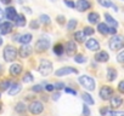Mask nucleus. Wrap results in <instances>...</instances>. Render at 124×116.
Listing matches in <instances>:
<instances>
[{"label":"nucleus","mask_w":124,"mask_h":116,"mask_svg":"<svg viewBox=\"0 0 124 116\" xmlns=\"http://www.w3.org/2000/svg\"><path fill=\"white\" fill-rule=\"evenodd\" d=\"M38 70H39V73L43 76H47V75H50L52 73V63L50 61H47V59H41Z\"/></svg>","instance_id":"nucleus-2"},{"label":"nucleus","mask_w":124,"mask_h":116,"mask_svg":"<svg viewBox=\"0 0 124 116\" xmlns=\"http://www.w3.org/2000/svg\"><path fill=\"white\" fill-rule=\"evenodd\" d=\"M50 47V40L49 39H39L38 41H37V44H35V50H37V52H39V53H41V52H45L47 48Z\"/></svg>","instance_id":"nucleus-5"},{"label":"nucleus","mask_w":124,"mask_h":116,"mask_svg":"<svg viewBox=\"0 0 124 116\" xmlns=\"http://www.w3.org/2000/svg\"><path fill=\"white\" fill-rule=\"evenodd\" d=\"M97 3H99L101 6H103V7H109V6H112V3L109 1V0H97Z\"/></svg>","instance_id":"nucleus-34"},{"label":"nucleus","mask_w":124,"mask_h":116,"mask_svg":"<svg viewBox=\"0 0 124 116\" xmlns=\"http://www.w3.org/2000/svg\"><path fill=\"white\" fill-rule=\"evenodd\" d=\"M97 30L102 35H107L108 34V26H107V23H97Z\"/></svg>","instance_id":"nucleus-23"},{"label":"nucleus","mask_w":124,"mask_h":116,"mask_svg":"<svg viewBox=\"0 0 124 116\" xmlns=\"http://www.w3.org/2000/svg\"><path fill=\"white\" fill-rule=\"evenodd\" d=\"M50 1H52V3H54V1H56V0H50Z\"/></svg>","instance_id":"nucleus-54"},{"label":"nucleus","mask_w":124,"mask_h":116,"mask_svg":"<svg viewBox=\"0 0 124 116\" xmlns=\"http://www.w3.org/2000/svg\"><path fill=\"white\" fill-rule=\"evenodd\" d=\"M33 75L31 74V73H26L24 74V77H23V82H26V84H29V82H33Z\"/></svg>","instance_id":"nucleus-33"},{"label":"nucleus","mask_w":124,"mask_h":116,"mask_svg":"<svg viewBox=\"0 0 124 116\" xmlns=\"http://www.w3.org/2000/svg\"><path fill=\"white\" fill-rule=\"evenodd\" d=\"M65 92L66 93H70V94H73V96H77V91L76 90H72V88H68V87H65Z\"/></svg>","instance_id":"nucleus-40"},{"label":"nucleus","mask_w":124,"mask_h":116,"mask_svg":"<svg viewBox=\"0 0 124 116\" xmlns=\"http://www.w3.org/2000/svg\"><path fill=\"white\" fill-rule=\"evenodd\" d=\"M39 19H40V22H41V23H44V24H50V23H51V19H50V17H49L47 15H45V13L40 15Z\"/></svg>","instance_id":"nucleus-30"},{"label":"nucleus","mask_w":124,"mask_h":116,"mask_svg":"<svg viewBox=\"0 0 124 116\" xmlns=\"http://www.w3.org/2000/svg\"><path fill=\"white\" fill-rule=\"evenodd\" d=\"M85 45H86V48L90 51H99L100 50V44L96 39H89Z\"/></svg>","instance_id":"nucleus-13"},{"label":"nucleus","mask_w":124,"mask_h":116,"mask_svg":"<svg viewBox=\"0 0 124 116\" xmlns=\"http://www.w3.org/2000/svg\"><path fill=\"white\" fill-rule=\"evenodd\" d=\"M28 109H29V111H31L33 115H39V114L43 112V110H44V105H43L40 102L34 100V102H32V103L29 104Z\"/></svg>","instance_id":"nucleus-6"},{"label":"nucleus","mask_w":124,"mask_h":116,"mask_svg":"<svg viewBox=\"0 0 124 116\" xmlns=\"http://www.w3.org/2000/svg\"><path fill=\"white\" fill-rule=\"evenodd\" d=\"M94 32H95V30H94L91 27H84V28H83V33H84L85 35H93Z\"/></svg>","instance_id":"nucleus-35"},{"label":"nucleus","mask_w":124,"mask_h":116,"mask_svg":"<svg viewBox=\"0 0 124 116\" xmlns=\"http://www.w3.org/2000/svg\"><path fill=\"white\" fill-rule=\"evenodd\" d=\"M20 36H21L20 34H16V35H14V40H15V41H18V39H20Z\"/></svg>","instance_id":"nucleus-50"},{"label":"nucleus","mask_w":124,"mask_h":116,"mask_svg":"<svg viewBox=\"0 0 124 116\" xmlns=\"http://www.w3.org/2000/svg\"><path fill=\"white\" fill-rule=\"evenodd\" d=\"M0 1H1L3 4H5V5H9V4L12 1V0H0Z\"/></svg>","instance_id":"nucleus-49"},{"label":"nucleus","mask_w":124,"mask_h":116,"mask_svg":"<svg viewBox=\"0 0 124 116\" xmlns=\"http://www.w3.org/2000/svg\"><path fill=\"white\" fill-rule=\"evenodd\" d=\"M21 90H22V86H21V84H11L10 85V87H9V94L10 96H16V94H18L20 92H21Z\"/></svg>","instance_id":"nucleus-16"},{"label":"nucleus","mask_w":124,"mask_h":116,"mask_svg":"<svg viewBox=\"0 0 124 116\" xmlns=\"http://www.w3.org/2000/svg\"><path fill=\"white\" fill-rule=\"evenodd\" d=\"M83 115H84V116H89V115H90V110H89V108L86 106V104H84V106H83Z\"/></svg>","instance_id":"nucleus-41"},{"label":"nucleus","mask_w":124,"mask_h":116,"mask_svg":"<svg viewBox=\"0 0 124 116\" xmlns=\"http://www.w3.org/2000/svg\"><path fill=\"white\" fill-rule=\"evenodd\" d=\"M108 45H109V48H111V50L118 51V50H122V48H123V46H124V40H123V38H122L120 35H116V34H114L113 38L109 40Z\"/></svg>","instance_id":"nucleus-3"},{"label":"nucleus","mask_w":124,"mask_h":116,"mask_svg":"<svg viewBox=\"0 0 124 116\" xmlns=\"http://www.w3.org/2000/svg\"><path fill=\"white\" fill-rule=\"evenodd\" d=\"M83 100L85 102V104H89V105H93L95 102H94V99H93V97L89 94V93H83Z\"/></svg>","instance_id":"nucleus-26"},{"label":"nucleus","mask_w":124,"mask_h":116,"mask_svg":"<svg viewBox=\"0 0 124 116\" xmlns=\"http://www.w3.org/2000/svg\"><path fill=\"white\" fill-rule=\"evenodd\" d=\"M14 29V24L10 22V21H6V22H1L0 23V34L3 35H8L12 32Z\"/></svg>","instance_id":"nucleus-8"},{"label":"nucleus","mask_w":124,"mask_h":116,"mask_svg":"<svg viewBox=\"0 0 124 116\" xmlns=\"http://www.w3.org/2000/svg\"><path fill=\"white\" fill-rule=\"evenodd\" d=\"M111 116H124V112H123V111H117V110H114V111L111 112Z\"/></svg>","instance_id":"nucleus-43"},{"label":"nucleus","mask_w":124,"mask_h":116,"mask_svg":"<svg viewBox=\"0 0 124 116\" xmlns=\"http://www.w3.org/2000/svg\"><path fill=\"white\" fill-rule=\"evenodd\" d=\"M108 58H109V56H108V53L105 52V51H100L99 53L95 54V61H96V62H100V63L107 62Z\"/></svg>","instance_id":"nucleus-15"},{"label":"nucleus","mask_w":124,"mask_h":116,"mask_svg":"<svg viewBox=\"0 0 124 116\" xmlns=\"http://www.w3.org/2000/svg\"><path fill=\"white\" fill-rule=\"evenodd\" d=\"M77 44L74 41H68L66 42V45L63 46V52H66L68 56H74L77 52Z\"/></svg>","instance_id":"nucleus-7"},{"label":"nucleus","mask_w":124,"mask_h":116,"mask_svg":"<svg viewBox=\"0 0 124 116\" xmlns=\"http://www.w3.org/2000/svg\"><path fill=\"white\" fill-rule=\"evenodd\" d=\"M88 21L91 23V24H97L99 21H100V15L97 12H90L88 15Z\"/></svg>","instance_id":"nucleus-19"},{"label":"nucleus","mask_w":124,"mask_h":116,"mask_svg":"<svg viewBox=\"0 0 124 116\" xmlns=\"http://www.w3.org/2000/svg\"><path fill=\"white\" fill-rule=\"evenodd\" d=\"M112 96H113V90H112L109 86H103V87L100 90V97H101V99L108 100Z\"/></svg>","instance_id":"nucleus-11"},{"label":"nucleus","mask_w":124,"mask_h":116,"mask_svg":"<svg viewBox=\"0 0 124 116\" xmlns=\"http://www.w3.org/2000/svg\"><path fill=\"white\" fill-rule=\"evenodd\" d=\"M105 19H106V23L111 24V27H114V28H118V22L109 15V13H105Z\"/></svg>","instance_id":"nucleus-22"},{"label":"nucleus","mask_w":124,"mask_h":116,"mask_svg":"<svg viewBox=\"0 0 124 116\" xmlns=\"http://www.w3.org/2000/svg\"><path fill=\"white\" fill-rule=\"evenodd\" d=\"M108 34H117V28L114 27H108Z\"/></svg>","instance_id":"nucleus-44"},{"label":"nucleus","mask_w":124,"mask_h":116,"mask_svg":"<svg viewBox=\"0 0 124 116\" xmlns=\"http://www.w3.org/2000/svg\"><path fill=\"white\" fill-rule=\"evenodd\" d=\"M109 102H111V106L118 108V106L122 105L123 99H122V97H119V96H112V97L109 98Z\"/></svg>","instance_id":"nucleus-18"},{"label":"nucleus","mask_w":124,"mask_h":116,"mask_svg":"<svg viewBox=\"0 0 124 116\" xmlns=\"http://www.w3.org/2000/svg\"><path fill=\"white\" fill-rule=\"evenodd\" d=\"M117 61H118L119 63H123V62H124V52H123V51H120V52L118 53V56H117Z\"/></svg>","instance_id":"nucleus-38"},{"label":"nucleus","mask_w":124,"mask_h":116,"mask_svg":"<svg viewBox=\"0 0 124 116\" xmlns=\"http://www.w3.org/2000/svg\"><path fill=\"white\" fill-rule=\"evenodd\" d=\"M32 34H23V35H21L20 36V39H18V42H21L22 45L23 44H29L31 41H32Z\"/></svg>","instance_id":"nucleus-24"},{"label":"nucleus","mask_w":124,"mask_h":116,"mask_svg":"<svg viewBox=\"0 0 124 116\" xmlns=\"http://www.w3.org/2000/svg\"><path fill=\"white\" fill-rule=\"evenodd\" d=\"M117 79V70L113 68H107V80L108 81H114Z\"/></svg>","instance_id":"nucleus-21"},{"label":"nucleus","mask_w":124,"mask_h":116,"mask_svg":"<svg viewBox=\"0 0 124 116\" xmlns=\"http://www.w3.org/2000/svg\"><path fill=\"white\" fill-rule=\"evenodd\" d=\"M66 18H65V16H62V15H60V16H57L56 17V21L60 23V24H62V26H63L65 23H66V21H65Z\"/></svg>","instance_id":"nucleus-37"},{"label":"nucleus","mask_w":124,"mask_h":116,"mask_svg":"<svg viewBox=\"0 0 124 116\" xmlns=\"http://www.w3.org/2000/svg\"><path fill=\"white\" fill-rule=\"evenodd\" d=\"M63 87H65V84L63 82H56L54 85V88H56V90H61V88H63Z\"/></svg>","instance_id":"nucleus-42"},{"label":"nucleus","mask_w":124,"mask_h":116,"mask_svg":"<svg viewBox=\"0 0 124 116\" xmlns=\"http://www.w3.org/2000/svg\"><path fill=\"white\" fill-rule=\"evenodd\" d=\"M10 85H11V82L9 80H4V81L0 82V90H1V91H8Z\"/></svg>","instance_id":"nucleus-28"},{"label":"nucleus","mask_w":124,"mask_h":116,"mask_svg":"<svg viewBox=\"0 0 124 116\" xmlns=\"http://www.w3.org/2000/svg\"><path fill=\"white\" fill-rule=\"evenodd\" d=\"M63 3H65V5H67L68 7L74 9V3L72 1V0H63Z\"/></svg>","instance_id":"nucleus-39"},{"label":"nucleus","mask_w":124,"mask_h":116,"mask_svg":"<svg viewBox=\"0 0 124 116\" xmlns=\"http://www.w3.org/2000/svg\"><path fill=\"white\" fill-rule=\"evenodd\" d=\"M15 109H16L17 112H21V114H22V112H24V111L27 110V106H26L23 103H17V105H16Z\"/></svg>","instance_id":"nucleus-32"},{"label":"nucleus","mask_w":124,"mask_h":116,"mask_svg":"<svg viewBox=\"0 0 124 116\" xmlns=\"http://www.w3.org/2000/svg\"><path fill=\"white\" fill-rule=\"evenodd\" d=\"M29 27H31V29H38L39 28V22L37 21V19H32L31 21V23H29Z\"/></svg>","instance_id":"nucleus-36"},{"label":"nucleus","mask_w":124,"mask_h":116,"mask_svg":"<svg viewBox=\"0 0 124 116\" xmlns=\"http://www.w3.org/2000/svg\"><path fill=\"white\" fill-rule=\"evenodd\" d=\"M79 84H80L85 90H88V91H94L95 87H96L95 80H94L91 76H89V75H82V76L79 77Z\"/></svg>","instance_id":"nucleus-1"},{"label":"nucleus","mask_w":124,"mask_h":116,"mask_svg":"<svg viewBox=\"0 0 124 116\" xmlns=\"http://www.w3.org/2000/svg\"><path fill=\"white\" fill-rule=\"evenodd\" d=\"M74 62H77V63H79V64H83V63L86 62V58H85L83 54H76V56H74Z\"/></svg>","instance_id":"nucleus-29"},{"label":"nucleus","mask_w":124,"mask_h":116,"mask_svg":"<svg viewBox=\"0 0 124 116\" xmlns=\"http://www.w3.org/2000/svg\"><path fill=\"white\" fill-rule=\"evenodd\" d=\"M3 45V39H1V36H0V46Z\"/></svg>","instance_id":"nucleus-53"},{"label":"nucleus","mask_w":124,"mask_h":116,"mask_svg":"<svg viewBox=\"0 0 124 116\" xmlns=\"http://www.w3.org/2000/svg\"><path fill=\"white\" fill-rule=\"evenodd\" d=\"M107 111H108V110H107L106 108H105V109H101V110H100V112H101L102 115H105V114H107Z\"/></svg>","instance_id":"nucleus-51"},{"label":"nucleus","mask_w":124,"mask_h":116,"mask_svg":"<svg viewBox=\"0 0 124 116\" xmlns=\"http://www.w3.org/2000/svg\"><path fill=\"white\" fill-rule=\"evenodd\" d=\"M24 11H27L28 13H32V11H31V9H29V7H24Z\"/></svg>","instance_id":"nucleus-52"},{"label":"nucleus","mask_w":124,"mask_h":116,"mask_svg":"<svg viewBox=\"0 0 124 116\" xmlns=\"http://www.w3.org/2000/svg\"><path fill=\"white\" fill-rule=\"evenodd\" d=\"M45 90H46V91H49V92H51V91H54L55 88H54V85H50V84H47V85L45 86Z\"/></svg>","instance_id":"nucleus-47"},{"label":"nucleus","mask_w":124,"mask_h":116,"mask_svg":"<svg viewBox=\"0 0 124 116\" xmlns=\"http://www.w3.org/2000/svg\"><path fill=\"white\" fill-rule=\"evenodd\" d=\"M77 24H78V22L76 19H70V22L67 23V29L68 30H73V29H76Z\"/></svg>","instance_id":"nucleus-31"},{"label":"nucleus","mask_w":124,"mask_h":116,"mask_svg":"<svg viewBox=\"0 0 124 116\" xmlns=\"http://www.w3.org/2000/svg\"><path fill=\"white\" fill-rule=\"evenodd\" d=\"M18 54L22 57V58H27L32 54V47L28 45V44H23L20 50H18Z\"/></svg>","instance_id":"nucleus-12"},{"label":"nucleus","mask_w":124,"mask_h":116,"mask_svg":"<svg viewBox=\"0 0 124 116\" xmlns=\"http://www.w3.org/2000/svg\"><path fill=\"white\" fill-rule=\"evenodd\" d=\"M55 74H56V76H63V75H68V74H78V70L72 67H65V68H60L58 70H56Z\"/></svg>","instance_id":"nucleus-10"},{"label":"nucleus","mask_w":124,"mask_h":116,"mask_svg":"<svg viewBox=\"0 0 124 116\" xmlns=\"http://www.w3.org/2000/svg\"><path fill=\"white\" fill-rule=\"evenodd\" d=\"M60 97H61V96H60V93H56V94H54V96H52V99H54V100H58V99H60Z\"/></svg>","instance_id":"nucleus-48"},{"label":"nucleus","mask_w":124,"mask_h":116,"mask_svg":"<svg viewBox=\"0 0 124 116\" xmlns=\"http://www.w3.org/2000/svg\"><path fill=\"white\" fill-rule=\"evenodd\" d=\"M4 15H5V17H6L9 21H14V19H15V17H16V15H17V11H16V9H15V7L9 6V7H6V10H5Z\"/></svg>","instance_id":"nucleus-14"},{"label":"nucleus","mask_w":124,"mask_h":116,"mask_svg":"<svg viewBox=\"0 0 124 116\" xmlns=\"http://www.w3.org/2000/svg\"><path fill=\"white\" fill-rule=\"evenodd\" d=\"M16 57H17V50L14 46L8 45L4 48V59L6 62H12L16 59Z\"/></svg>","instance_id":"nucleus-4"},{"label":"nucleus","mask_w":124,"mask_h":116,"mask_svg":"<svg viewBox=\"0 0 124 116\" xmlns=\"http://www.w3.org/2000/svg\"><path fill=\"white\" fill-rule=\"evenodd\" d=\"M91 7V4L88 0H78L77 3H74V9H77L79 12H84L85 10H89Z\"/></svg>","instance_id":"nucleus-9"},{"label":"nucleus","mask_w":124,"mask_h":116,"mask_svg":"<svg viewBox=\"0 0 124 116\" xmlns=\"http://www.w3.org/2000/svg\"><path fill=\"white\" fill-rule=\"evenodd\" d=\"M85 34L83 33V30L82 32H76V34H74V39L78 41V42H84L85 41Z\"/></svg>","instance_id":"nucleus-25"},{"label":"nucleus","mask_w":124,"mask_h":116,"mask_svg":"<svg viewBox=\"0 0 124 116\" xmlns=\"http://www.w3.org/2000/svg\"><path fill=\"white\" fill-rule=\"evenodd\" d=\"M0 110H1V108H0Z\"/></svg>","instance_id":"nucleus-55"},{"label":"nucleus","mask_w":124,"mask_h":116,"mask_svg":"<svg viewBox=\"0 0 124 116\" xmlns=\"http://www.w3.org/2000/svg\"><path fill=\"white\" fill-rule=\"evenodd\" d=\"M14 21H15V23H16L17 27H24V26H26V17H24L23 15H21V13H20V15L17 13Z\"/></svg>","instance_id":"nucleus-20"},{"label":"nucleus","mask_w":124,"mask_h":116,"mask_svg":"<svg viewBox=\"0 0 124 116\" xmlns=\"http://www.w3.org/2000/svg\"><path fill=\"white\" fill-rule=\"evenodd\" d=\"M34 92H41L43 91V88H41V86L40 85H35V86H33V88H32Z\"/></svg>","instance_id":"nucleus-45"},{"label":"nucleus","mask_w":124,"mask_h":116,"mask_svg":"<svg viewBox=\"0 0 124 116\" xmlns=\"http://www.w3.org/2000/svg\"><path fill=\"white\" fill-rule=\"evenodd\" d=\"M118 90H119V92H124V81H120L119 82V85H118Z\"/></svg>","instance_id":"nucleus-46"},{"label":"nucleus","mask_w":124,"mask_h":116,"mask_svg":"<svg viewBox=\"0 0 124 116\" xmlns=\"http://www.w3.org/2000/svg\"><path fill=\"white\" fill-rule=\"evenodd\" d=\"M54 52L57 54V56H61L62 53H63V46H62L61 44H57L54 46Z\"/></svg>","instance_id":"nucleus-27"},{"label":"nucleus","mask_w":124,"mask_h":116,"mask_svg":"<svg viewBox=\"0 0 124 116\" xmlns=\"http://www.w3.org/2000/svg\"><path fill=\"white\" fill-rule=\"evenodd\" d=\"M22 73V65L18 64V63H15L10 67V74L12 76H18L20 74Z\"/></svg>","instance_id":"nucleus-17"}]
</instances>
